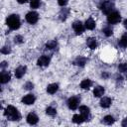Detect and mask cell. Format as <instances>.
<instances>
[{
  "mask_svg": "<svg viewBox=\"0 0 127 127\" xmlns=\"http://www.w3.org/2000/svg\"><path fill=\"white\" fill-rule=\"evenodd\" d=\"M35 100H36V97H35L34 94H27V95H25V96L22 98V102H23L24 104H26V105H31V104H33V103L35 102Z\"/></svg>",
  "mask_w": 127,
  "mask_h": 127,
  "instance_id": "10",
  "label": "cell"
},
{
  "mask_svg": "<svg viewBox=\"0 0 127 127\" xmlns=\"http://www.w3.org/2000/svg\"><path fill=\"white\" fill-rule=\"evenodd\" d=\"M86 62H87V60H86L85 58H83V57H78V58L73 62V64H76V65H78V66H84L85 64H86Z\"/></svg>",
  "mask_w": 127,
  "mask_h": 127,
  "instance_id": "22",
  "label": "cell"
},
{
  "mask_svg": "<svg viewBox=\"0 0 127 127\" xmlns=\"http://www.w3.org/2000/svg\"><path fill=\"white\" fill-rule=\"evenodd\" d=\"M79 113L83 116V118H84L85 121L90 120V109L87 106H85V105L79 106Z\"/></svg>",
  "mask_w": 127,
  "mask_h": 127,
  "instance_id": "8",
  "label": "cell"
},
{
  "mask_svg": "<svg viewBox=\"0 0 127 127\" xmlns=\"http://www.w3.org/2000/svg\"><path fill=\"white\" fill-rule=\"evenodd\" d=\"M123 26H124V28L127 30V19L124 20V22H123Z\"/></svg>",
  "mask_w": 127,
  "mask_h": 127,
  "instance_id": "37",
  "label": "cell"
},
{
  "mask_svg": "<svg viewBox=\"0 0 127 127\" xmlns=\"http://www.w3.org/2000/svg\"><path fill=\"white\" fill-rule=\"evenodd\" d=\"M50 62H51L50 57L44 55V56H41V57L38 59V61H37V64H38L39 66H47V65H49Z\"/></svg>",
  "mask_w": 127,
  "mask_h": 127,
  "instance_id": "9",
  "label": "cell"
},
{
  "mask_svg": "<svg viewBox=\"0 0 127 127\" xmlns=\"http://www.w3.org/2000/svg\"><path fill=\"white\" fill-rule=\"evenodd\" d=\"M120 21H121V16H120V14H119L118 12H116V11H112L111 13H109V14L107 15V22H108L109 24L114 25V24L119 23Z\"/></svg>",
  "mask_w": 127,
  "mask_h": 127,
  "instance_id": "4",
  "label": "cell"
},
{
  "mask_svg": "<svg viewBox=\"0 0 127 127\" xmlns=\"http://www.w3.org/2000/svg\"><path fill=\"white\" fill-rule=\"evenodd\" d=\"M7 65H8V64H7L6 62H2V63H1V68H2V69H4Z\"/></svg>",
  "mask_w": 127,
  "mask_h": 127,
  "instance_id": "35",
  "label": "cell"
},
{
  "mask_svg": "<svg viewBox=\"0 0 127 127\" xmlns=\"http://www.w3.org/2000/svg\"><path fill=\"white\" fill-rule=\"evenodd\" d=\"M121 124H122V126H123V127H127V117L123 119V121H122V123H121Z\"/></svg>",
  "mask_w": 127,
  "mask_h": 127,
  "instance_id": "34",
  "label": "cell"
},
{
  "mask_svg": "<svg viewBox=\"0 0 127 127\" xmlns=\"http://www.w3.org/2000/svg\"><path fill=\"white\" fill-rule=\"evenodd\" d=\"M111 103H112V100L109 97H103L100 100V106L102 108H108L111 105Z\"/></svg>",
  "mask_w": 127,
  "mask_h": 127,
  "instance_id": "14",
  "label": "cell"
},
{
  "mask_svg": "<svg viewBox=\"0 0 127 127\" xmlns=\"http://www.w3.org/2000/svg\"><path fill=\"white\" fill-rule=\"evenodd\" d=\"M79 102H80L79 97H77V96H72V97L68 98V100H67V106H68L69 109L75 110V109L78 107Z\"/></svg>",
  "mask_w": 127,
  "mask_h": 127,
  "instance_id": "5",
  "label": "cell"
},
{
  "mask_svg": "<svg viewBox=\"0 0 127 127\" xmlns=\"http://www.w3.org/2000/svg\"><path fill=\"white\" fill-rule=\"evenodd\" d=\"M24 88L27 89V90H31V89L34 88V83L31 82V81H28V82H26V83L24 84Z\"/></svg>",
  "mask_w": 127,
  "mask_h": 127,
  "instance_id": "32",
  "label": "cell"
},
{
  "mask_svg": "<svg viewBox=\"0 0 127 127\" xmlns=\"http://www.w3.org/2000/svg\"><path fill=\"white\" fill-rule=\"evenodd\" d=\"M46 113L49 115V116H55L56 114H57V110H56V108H54V107H52V106H49L47 109H46Z\"/></svg>",
  "mask_w": 127,
  "mask_h": 127,
  "instance_id": "27",
  "label": "cell"
},
{
  "mask_svg": "<svg viewBox=\"0 0 127 127\" xmlns=\"http://www.w3.org/2000/svg\"><path fill=\"white\" fill-rule=\"evenodd\" d=\"M4 115L11 121H17V120H20L21 118V115L18 111V109L12 105H8L4 111Z\"/></svg>",
  "mask_w": 127,
  "mask_h": 127,
  "instance_id": "1",
  "label": "cell"
},
{
  "mask_svg": "<svg viewBox=\"0 0 127 127\" xmlns=\"http://www.w3.org/2000/svg\"><path fill=\"white\" fill-rule=\"evenodd\" d=\"M40 4H41V0H31V1H30V6H31V8H33V9L39 8Z\"/></svg>",
  "mask_w": 127,
  "mask_h": 127,
  "instance_id": "28",
  "label": "cell"
},
{
  "mask_svg": "<svg viewBox=\"0 0 127 127\" xmlns=\"http://www.w3.org/2000/svg\"><path fill=\"white\" fill-rule=\"evenodd\" d=\"M14 42H15V44H22L24 42V38L21 35H17L14 37Z\"/></svg>",
  "mask_w": 127,
  "mask_h": 127,
  "instance_id": "30",
  "label": "cell"
},
{
  "mask_svg": "<svg viewBox=\"0 0 127 127\" xmlns=\"http://www.w3.org/2000/svg\"><path fill=\"white\" fill-rule=\"evenodd\" d=\"M84 27L87 30H93L95 28V21L92 18H88L84 23Z\"/></svg>",
  "mask_w": 127,
  "mask_h": 127,
  "instance_id": "17",
  "label": "cell"
},
{
  "mask_svg": "<svg viewBox=\"0 0 127 127\" xmlns=\"http://www.w3.org/2000/svg\"><path fill=\"white\" fill-rule=\"evenodd\" d=\"M86 44L88 46V48H90L91 50H94L97 48V42L95 38H88L86 41Z\"/></svg>",
  "mask_w": 127,
  "mask_h": 127,
  "instance_id": "19",
  "label": "cell"
},
{
  "mask_svg": "<svg viewBox=\"0 0 127 127\" xmlns=\"http://www.w3.org/2000/svg\"><path fill=\"white\" fill-rule=\"evenodd\" d=\"M118 69L120 72H126L127 71V64L126 63H122L118 65Z\"/></svg>",
  "mask_w": 127,
  "mask_h": 127,
  "instance_id": "29",
  "label": "cell"
},
{
  "mask_svg": "<svg viewBox=\"0 0 127 127\" xmlns=\"http://www.w3.org/2000/svg\"><path fill=\"white\" fill-rule=\"evenodd\" d=\"M1 53L4 55H8L11 53V48L9 46H4L3 48H1Z\"/></svg>",
  "mask_w": 127,
  "mask_h": 127,
  "instance_id": "31",
  "label": "cell"
},
{
  "mask_svg": "<svg viewBox=\"0 0 127 127\" xmlns=\"http://www.w3.org/2000/svg\"><path fill=\"white\" fill-rule=\"evenodd\" d=\"M26 70H27V66L26 65H20V66H18L15 69V76L17 78H21L26 73Z\"/></svg>",
  "mask_w": 127,
  "mask_h": 127,
  "instance_id": "11",
  "label": "cell"
},
{
  "mask_svg": "<svg viewBox=\"0 0 127 127\" xmlns=\"http://www.w3.org/2000/svg\"><path fill=\"white\" fill-rule=\"evenodd\" d=\"M67 2H68V0H58V3H59V5L60 6H65L66 4H67Z\"/></svg>",
  "mask_w": 127,
  "mask_h": 127,
  "instance_id": "33",
  "label": "cell"
},
{
  "mask_svg": "<svg viewBox=\"0 0 127 127\" xmlns=\"http://www.w3.org/2000/svg\"><path fill=\"white\" fill-rule=\"evenodd\" d=\"M104 87L103 86H100V85H98V86H96L94 89H93V95L95 96V97H100V96H102L103 94H104Z\"/></svg>",
  "mask_w": 127,
  "mask_h": 127,
  "instance_id": "16",
  "label": "cell"
},
{
  "mask_svg": "<svg viewBox=\"0 0 127 127\" xmlns=\"http://www.w3.org/2000/svg\"><path fill=\"white\" fill-rule=\"evenodd\" d=\"M84 28H85L84 25H83L80 21H75V22H73V24H72V29L74 30V32H75L76 35L82 34L83 31H84Z\"/></svg>",
  "mask_w": 127,
  "mask_h": 127,
  "instance_id": "7",
  "label": "cell"
},
{
  "mask_svg": "<svg viewBox=\"0 0 127 127\" xmlns=\"http://www.w3.org/2000/svg\"><path fill=\"white\" fill-rule=\"evenodd\" d=\"M11 79V75L8 71H2L0 75V81L1 83H7Z\"/></svg>",
  "mask_w": 127,
  "mask_h": 127,
  "instance_id": "13",
  "label": "cell"
},
{
  "mask_svg": "<svg viewBox=\"0 0 127 127\" xmlns=\"http://www.w3.org/2000/svg\"><path fill=\"white\" fill-rule=\"evenodd\" d=\"M58 89H59V84L58 83H51L47 87V92L50 93V94H54L58 91Z\"/></svg>",
  "mask_w": 127,
  "mask_h": 127,
  "instance_id": "15",
  "label": "cell"
},
{
  "mask_svg": "<svg viewBox=\"0 0 127 127\" xmlns=\"http://www.w3.org/2000/svg\"><path fill=\"white\" fill-rule=\"evenodd\" d=\"M6 24L7 26L11 29V30H17L20 25H21V22H20V18L17 14H12L10 15L7 20H6Z\"/></svg>",
  "mask_w": 127,
  "mask_h": 127,
  "instance_id": "2",
  "label": "cell"
},
{
  "mask_svg": "<svg viewBox=\"0 0 127 127\" xmlns=\"http://www.w3.org/2000/svg\"><path fill=\"white\" fill-rule=\"evenodd\" d=\"M68 13H69V10L67 8H63L59 14V17H60V20L61 21H65L67 16H68Z\"/></svg>",
  "mask_w": 127,
  "mask_h": 127,
  "instance_id": "18",
  "label": "cell"
},
{
  "mask_svg": "<svg viewBox=\"0 0 127 127\" xmlns=\"http://www.w3.org/2000/svg\"><path fill=\"white\" fill-rule=\"evenodd\" d=\"M39 20V15L37 12H34V11H31L29 13H27L26 15V21L29 23V24H35L37 23Z\"/></svg>",
  "mask_w": 127,
  "mask_h": 127,
  "instance_id": "6",
  "label": "cell"
},
{
  "mask_svg": "<svg viewBox=\"0 0 127 127\" xmlns=\"http://www.w3.org/2000/svg\"><path fill=\"white\" fill-rule=\"evenodd\" d=\"M91 85H92V81L89 78H85L80 82V88L82 89H89Z\"/></svg>",
  "mask_w": 127,
  "mask_h": 127,
  "instance_id": "20",
  "label": "cell"
},
{
  "mask_svg": "<svg viewBox=\"0 0 127 127\" xmlns=\"http://www.w3.org/2000/svg\"><path fill=\"white\" fill-rule=\"evenodd\" d=\"M72 121L74 123H76V124H80L85 120H84V118H83V116L81 114H74L73 117H72Z\"/></svg>",
  "mask_w": 127,
  "mask_h": 127,
  "instance_id": "23",
  "label": "cell"
},
{
  "mask_svg": "<svg viewBox=\"0 0 127 127\" xmlns=\"http://www.w3.org/2000/svg\"><path fill=\"white\" fill-rule=\"evenodd\" d=\"M115 122V119L111 116V115H106L104 118H103V123L106 124V125H111Z\"/></svg>",
  "mask_w": 127,
  "mask_h": 127,
  "instance_id": "24",
  "label": "cell"
},
{
  "mask_svg": "<svg viewBox=\"0 0 127 127\" xmlns=\"http://www.w3.org/2000/svg\"><path fill=\"white\" fill-rule=\"evenodd\" d=\"M18 1V3H20V4H24V3H26L28 0H17Z\"/></svg>",
  "mask_w": 127,
  "mask_h": 127,
  "instance_id": "38",
  "label": "cell"
},
{
  "mask_svg": "<svg viewBox=\"0 0 127 127\" xmlns=\"http://www.w3.org/2000/svg\"><path fill=\"white\" fill-rule=\"evenodd\" d=\"M126 79H127V74H126Z\"/></svg>",
  "mask_w": 127,
  "mask_h": 127,
  "instance_id": "39",
  "label": "cell"
},
{
  "mask_svg": "<svg viewBox=\"0 0 127 127\" xmlns=\"http://www.w3.org/2000/svg\"><path fill=\"white\" fill-rule=\"evenodd\" d=\"M57 46H58V43L56 41H50L46 44L45 47H46L47 50H55L57 48Z\"/></svg>",
  "mask_w": 127,
  "mask_h": 127,
  "instance_id": "26",
  "label": "cell"
},
{
  "mask_svg": "<svg viewBox=\"0 0 127 127\" xmlns=\"http://www.w3.org/2000/svg\"><path fill=\"white\" fill-rule=\"evenodd\" d=\"M101 76H102V77H103V78H107V77H108V76H109V74H108V73H107V72H103V73H102V74H101Z\"/></svg>",
  "mask_w": 127,
  "mask_h": 127,
  "instance_id": "36",
  "label": "cell"
},
{
  "mask_svg": "<svg viewBox=\"0 0 127 127\" xmlns=\"http://www.w3.org/2000/svg\"><path fill=\"white\" fill-rule=\"evenodd\" d=\"M39 121V117L35 113H29L27 115V122L30 125H36Z\"/></svg>",
  "mask_w": 127,
  "mask_h": 127,
  "instance_id": "12",
  "label": "cell"
},
{
  "mask_svg": "<svg viewBox=\"0 0 127 127\" xmlns=\"http://www.w3.org/2000/svg\"><path fill=\"white\" fill-rule=\"evenodd\" d=\"M118 44H119V46H120L121 48H123V49L127 48V33H125V34L122 35V37L120 38Z\"/></svg>",
  "mask_w": 127,
  "mask_h": 127,
  "instance_id": "21",
  "label": "cell"
},
{
  "mask_svg": "<svg viewBox=\"0 0 127 127\" xmlns=\"http://www.w3.org/2000/svg\"><path fill=\"white\" fill-rule=\"evenodd\" d=\"M99 7H100L101 11H102L104 14L108 15V14L111 13V12L113 11V9H114V2L111 1V0H105V1H102V3L100 4Z\"/></svg>",
  "mask_w": 127,
  "mask_h": 127,
  "instance_id": "3",
  "label": "cell"
},
{
  "mask_svg": "<svg viewBox=\"0 0 127 127\" xmlns=\"http://www.w3.org/2000/svg\"><path fill=\"white\" fill-rule=\"evenodd\" d=\"M102 32L106 37H110L113 34V29L111 28V26H106L102 29Z\"/></svg>",
  "mask_w": 127,
  "mask_h": 127,
  "instance_id": "25",
  "label": "cell"
}]
</instances>
